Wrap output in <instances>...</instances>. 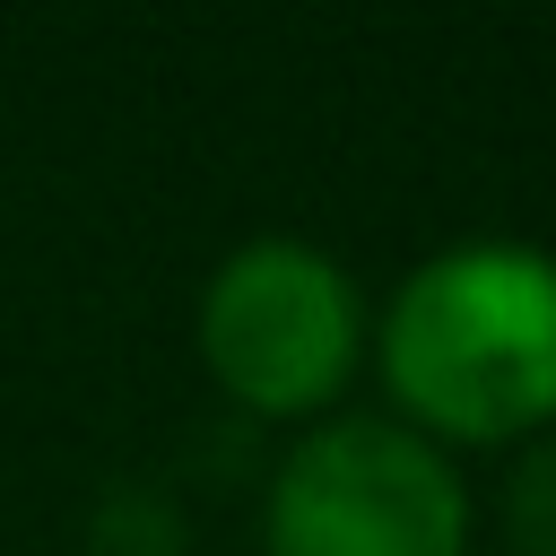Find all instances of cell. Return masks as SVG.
<instances>
[{"label":"cell","mask_w":556,"mask_h":556,"mask_svg":"<svg viewBox=\"0 0 556 556\" xmlns=\"http://www.w3.org/2000/svg\"><path fill=\"white\" fill-rule=\"evenodd\" d=\"M96 556H182V521H174V504L122 486V495L96 513Z\"/></svg>","instance_id":"277c9868"},{"label":"cell","mask_w":556,"mask_h":556,"mask_svg":"<svg viewBox=\"0 0 556 556\" xmlns=\"http://www.w3.org/2000/svg\"><path fill=\"white\" fill-rule=\"evenodd\" d=\"M400 408L452 443H513L556 417V252L452 243L417 261L382 313Z\"/></svg>","instance_id":"6da1fadb"},{"label":"cell","mask_w":556,"mask_h":556,"mask_svg":"<svg viewBox=\"0 0 556 556\" xmlns=\"http://www.w3.org/2000/svg\"><path fill=\"white\" fill-rule=\"evenodd\" d=\"M504 521H513V547H521V556H556V443H539V452L513 469Z\"/></svg>","instance_id":"5b68a950"},{"label":"cell","mask_w":556,"mask_h":556,"mask_svg":"<svg viewBox=\"0 0 556 556\" xmlns=\"http://www.w3.org/2000/svg\"><path fill=\"white\" fill-rule=\"evenodd\" d=\"M261 539L269 556H460L469 495L417 426L339 417L278 460Z\"/></svg>","instance_id":"7a4b0ae2"},{"label":"cell","mask_w":556,"mask_h":556,"mask_svg":"<svg viewBox=\"0 0 556 556\" xmlns=\"http://www.w3.org/2000/svg\"><path fill=\"white\" fill-rule=\"evenodd\" d=\"M200 356L226 382V400L261 417L321 408L356 365V287L330 252L261 235L217 261L200 295Z\"/></svg>","instance_id":"3957f363"}]
</instances>
